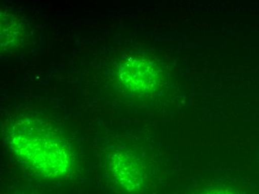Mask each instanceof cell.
<instances>
[{
	"label": "cell",
	"instance_id": "obj_1",
	"mask_svg": "<svg viewBox=\"0 0 259 194\" xmlns=\"http://www.w3.org/2000/svg\"><path fill=\"white\" fill-rule=\"evenodd\" d=\"M8 136L14 154L39 176L62 179L70 174L73 152L51 123L31 117L20 118L12 124Z\"/></svg>",
	"mask_w": 259,
	"mask_h": 194
},
{
	"label": "cell",
	"instance_id": "obj_2",
	"mask_svg": "<svg viewBox=\"0 0 259 194\" xmlns=\"http://www.w3.org/2000/svg\"><path fill=\"white\" fill-rule=\"evenodd\" d=\"M118 76L123 85L139 94H149L157 89L161 74L155 63L142 56H132L121 63Z\"/></svg>",
	"mask_w": 259,
	"mask_h": 194
},
{
	"label": "cell",
	"instance_id": "obj_3",
	"mask_svg": "<svg viewBox=\"0 0 259 194\" xmlns=\"http://www.w3.org/2000/svg\"><path fill=\"white\" fill-rule=\"evenodd\" d=\"M109 171L121 190L126 193H139L145 187V176L140 162L126 151L115 150L109 156Z\"/></svg>",
	"mask_w": 259,
	"mask_h": 194
},
{
	"label": "cell",
	"instance_id": "obj_4",
	"mask_svg": "<svg viewBox=\"0 0 259 194\" xmlns=\"http://www.w3.org/2000/svg\"><path fill=\"white\" fill-rule=\"evenodd\" d=\"M24 26L17 16L9 12H1V50L11 51L22 44Z\"/></svg>",
	"mask_w": 259,
	"mask_h": 194
},
{
	"label": "cell",
	"instance_id": "obj_5",
	"mask_svg": "<svg viewBox=\"0 0 259 194\" xmlns=\"http://www.w3.org/2000/svg\"><path fill=\"white\" fill-rule=\"evenodd\" d=\"M202 194H235L228 189L215 188L212 190H206Z\"/></svg>",
	"mask_w": 259,
	"mask_h": 194
}]
</instances>
